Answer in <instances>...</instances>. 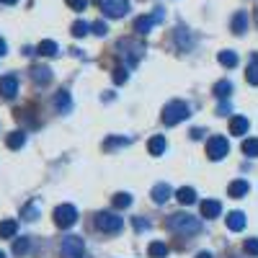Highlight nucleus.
I'll return each mask as SVG.
<instances>
[{
	"label": "nucleus",
	"instance_id": "f257e3e1",
	"mask_svg": "<svg viewBox=\"0 0 258 258\" xmlns=\"http://www.w3.org/2000/svg\"><path fill=\"white\" fill-rule=\"evenodd\" d=\"M188 116H191V111L183 101H170L163 109V124L165 126H176L178 121H186Z\"/></svg>",
	"mask_w": 258,
	"mask_h": 258
},
{
	"label": "nucleus",
	"instance_id": "f03ea898",
	"mask_svg": "<svg viewBox=\"0 0 258 258\" xmlns=\"http://www.w3.org/2000/svg\"><path fill=\"white\" fill-rule=\"evenodd\" d=\"M168 227L178 235H194V232H199V220L191 217V214H173L168 220Z\"/></svg>",
	"mask_w": 258,
	"mask_h": 258
},
{
	"label": "nucleus",
	"instance_id": "7ed1b4c3",
	"mask_svg": "<svg viewBox=\"0 0 258 258\" xmlns=\"http://www.w3.org/2000/svg\"><path fill=\"white\" fill-rule=\"evenodd\" d=\"M75 222H78V209H75L73 204H59V207L54 209V225H57V227L68 230V227H73Z\"/></svg>",
	"mask_w": 258,
	"mask_h": 258
},
{
	"label": "nucleus",
	"instance_id": "20e7f679",
	"mask_svg": "<svg viewBox=\"0 0 258 258\" xmlns=\"http://www.w3.org/2000/svg\"><path fill=\"white\" fill-rule=\"evenodd\" d=\"M93 222L101 232H119L121 230V217H116L111 212H98Z\"/></svg>",
	"mask_w": 258,
	"mask_h": 258
},
{
	"label": "nucleus",
	"instance_id": "39448f33",
	"mask_svg": "<svg viewBox=\"0 0 258 258\" xmlns=\"http://www.w3.org/2000/svg\"><path fill=\"white\" fill-rule=\"evenodd\" d=\"M83 238H78V235H68V238L62 240V258H83Z\"/></svg>",
	"mask_w": 258,
	"mask_h": 258
},
{
	"label": "nucleus",
	"instance_id": "423d86ee",
	"mask_svg": "<svg viewBox=\"0 0 258 258\" xmlns=\"http://www.w3.org/2000/svg\"><path fill=\"white\" fill-rule=\"evenodd\" d=\"M98 6H101V11L109 16V18H121L129 11L126 0H98Z\"/></svg>",
	"mask_w": 258,
	"mask_h": 258
},
{
	"label": "nucleus",
	"instance_id": "0eeeda50",
	"mask_svg": "<svg viewBox=\"0 0 258 258\" xmlns=\"http://www.w3.org/2000/svg\"><path fill=\"white\" fill-rule=\"evenodd\" d=\"M227 150H230V145H227L225 137H212V140L207 142V155H209V160H222V158L227 155Z\"/></svg>",
	"mask_w": 258,
	"mask_h": 258
},
{
	"label": "nucleus",
	"instance_id": "6e6552de",
	"mask_svg": "<svg viewBox=\"0 0 258 258\" xmlns=\"http://www.w3.org/2000/svg\"><path fill=\"white\" fill-rule=\"evenodd\" d=\"M158 21H163V11L158 8V13H153V16H140L137 21H135V31L137 34H150V29H153Z\"/></svg>",
	"mask_w": 258,
	"mask_h": 258
},
{
	"label": "nucleus",
	"instance_id": "1a4fd4ad",
	"mask_svg": "<svg viewBox=\"0 0 258 258\" xmlns=\"http://www.w3.org/2000/svg\"><path fill=\"white\" fill-rule=\"evenodd\" d=\"M16 93H18V80H16L13 75L0 78V96L11 101V98H16Z\"/></svg>",
	"mask_w": 258,
	"mask_h": 258
},
{
	"label": "nucleus",
	"instance_id": "9d476101",
	"mask_svg": "<svg viewBox=\"0 0 258 258\" xmlns=\"http://www.w3.org/2000/svg\"><path fill=\"white\" fill-rule=\"evenodd\" d=\"M54 106H57V111L59 114H70L73 111V98L68 91H57L54 93Z\"/></svg>",
	"mask_w": 258,
	"mask_h": 258
},
{
	"label": "nucleus",
	"instance_id": "9b49d317",
	"mask_svg": "<svg viewBox=\"0 0 258 258\" xmlns=\"http://www.w3.org/2000/svg\"><path fill=\"white\" fill-rule=\"evenodd\" d=\"M220 212H222V204L220 202H214V199H204L202 202V217L214 220V217H220Z\"/></svg>",
	"mask_w": 258,
	"mask_h": 258
},
{
	"label": "nucleus",
	"instance_id": "f8f14e48",
	"mask_svg": "<svg viewBox=\"0 0 258 258\" xmlns=\"http://www.w3.org/2000/svg\"><path fill=\"white\" fill-rule=\"evenodd\" d=\"M230 29H232V34H245L248 31V16H245V11H238L232 16Z\"/></svg>",
	"mask_w": 258,
	"mask_h": 258
},
{
	"label": "nucleus",
	"instance_id": "ddd939ff",
	"mask_svg": "<svg viewBox=\"0 0 258 258\" xmlns=\"http://www.w3.org/2000/svg\"><path fill=\"white\" fill-rule=\"evenodd\" d=\"M170 194H173V188H170L168 183H158V186L153 188V202H155V204H165V202L170 199Z\"/></svg>",
	"mask_w": 258,
	"mask_h": 258
},
{
	"label": "nucleus",
	"instance_id": "4468645a",
	"mask_svg": "<svg viewBox=\"0 0 258 258\" xmlns=\"http://www.w3.org/2000/svg\"><path fill=\"white\" fill-rule=\"evenodd\" d=\"M227 227H230L232 232H240V230L245 227V214H243V212H230V214H227Z\"/></svg>",
	"mask_w": 258,
	"mask_h": 258
},
{
	"label": "nucleus",
	"instance_id": "2eb2a0df",
	"mask_svg": "<svg viewBox=\"0 0 258 258\" xmlns=\"http://www.w3.org/2000/svg\"><path fill=\"white\" fill-rule=\"evenodd\" d=\"M248 188H250V186H248V181H243V178H240V181H232V183L227 186V194H230L232 199H240V197H245V194H248Z\"/></svg>",
	"mask_w": 258,
	"mask_h": 258
},
{
	"label": "nucleus",
	"instance_id": "dca6fc26",
	"mask_svg": "<svg viewBox=\"0 0 258 258\" xmlns=\"http://www.w3.org/2000/svg\"><path fill=\"white\" fill-rule=\"evenodd\" d=\"M248 132V119L245 116H232L230 119V135H245Z\"/></svg>",
	"mask_w": 258,
	"mask_h": 258
},
{
	"label": "nucleus",
	"instance_id": "f3484780",
	"mask_svg": "<svg viewBox=\"0 0 258 258\" xmlns=\"http://www.w3.org/2000/svg\"><path fill=\"white\" fill-rule=\"evenodd\" d=\"M147 150H150V155H163V153H165V137H163V135L150 137V142H147Z\"/></svg>",
	"mask_w": 258,
	"mask_h": 258
},
{
	"label": "nucleus",
	"instance_id": "a211bd4d",
	"mask_svg": "<svg viewBox=\"0 0 258 258\" xmlns=\"http://www.w3.org/2000/svg\"><path fill=\"white\" fill-rule=\"evenodd\" d=\"M24 142H26V135L21 132V129H16V132H11V135L6 137V145H8L11 150H18V147H24Z\"/></svg>",
	"mask_w": 258,
	"mask_h": 258
},
{
	"label": "nucleus",
	"instance_id": "6ab92c4d",
	"mask_svg": "<svg viewBox=\"0 0 258 258\" xmlns=\"http://www.w3.org/2000/svg\"><path fill=\"white\" fill-rule=\"evenodd\" d=\"M36 52H39L41 57H54V54H57V41L44 39V41H41V44L36 47Z\"/></svg>",
	"mask_w": 258,
	"mask_h": 258
},
{
	"label": "nucleus",
	"instance_id": "aec40b11",
	"mask_svg": "<svg viewBox=\"0 0 258 258\" xmlns=\"http://www.w3.org/2000/svg\"><path fill=\"white\" fill-rule=\"evenodd\" d=\"M176 199H178L181 204H194V202H197V191H194L191 186H183V188H178Z\"/></svg>",
	"mask_w": 258,
	"mask_h": 258
},
{
	"label": "nucleus",
	"instance_id": "412c9836",
	"mask_svg": "<svg viewBox=\"0 0 258 258\" xmlns=\"http://www.w3.org/2000/svg\"><path fill=\"white\" fill-rule=\"evenodd\" d=\"M31 78H34L39 85H47V83L52 80V70H49V68H34V70H31Z\"/></svg>",
	"mask_w": 258,
	"mask_h": 258
},
{
	"label": "nucleus",
	"instance_id": "4be33fe9",
	"mask_svg": "<svg viewBox=\"0 0 258 258\" xmlns=\"http://www.w3.org/2000/svg\"><path fill=\"white\" fill-rule=\"evenodd\" d=\"M18 232V225H16V220H6V222H0V238H13V235Z\"/></svg>",
	"mask_w": 258,
	"mask_h": 258
},
{
	"label": "nucleus",
	"instance_id": "5701e85b",
	"mask_svg": "<svg viewBox=\"0 0 258 258\" xmlns=\"http://www.w3.org/2000/svg\"><path fill=\"white\" fill-rule=\"evenodd\" d=\"M217 59L225 64V68H235V64H238V54H235L232 49H225V52H220V54H217Z\"/></svg>",
	"mask_w": 258,
	"mask_h": 258
},
{
	"label": "nucleus",
	"instance_id": "b1692460",
	"mask_svg": "<svg viewBox=\"0 0 258 258\" xmlns=\"http://www.w3.org/2000/svg\"><path fill=\"white\" fill-rule=\"evenodd\" d=\"M29 248H31V240H29V238H16V243H13V255H26Z\"/></svg>",
	"mask_w": 258,
	"mask_h": 258
},
{
	"label": "nucleus",
	"instance_id": "393cba45",
	"mask_svg": "<svg viewBox=\"0 0 258 258\" xmlns=\"http://www.w3.org/2000/svg\"><path fill=\"white\" fill-rule=\"evenodd\" d=\"M147 253H150V258H165L168 255V245L165 243H150Z\"/></svg>",
	"mask_w": 258,
	"mask_h": 258
},
{
	"label": "nucleus",
	"instance_id": "a878e982",
	"mask_svg": "<svg viewBox=\"0 0 258 258\" xmlns=\"http://www.w3.org/2000/svg\"><path fill=\"white\" fill-rule=\"evenodd\" d=\"M245 78H248V83H250V85H258V57H253V59H250L248 70H245Z\"/></svg>",
	"mask_w": 258,
	"mask_h": 258
},
{
	"label": "nucleus",
	"instance_id": "bb28decb",
	"mask_svg": "<svg viewBox=\"0 0 258 258\" xmlns=\"http://www.w3.org/2000/svg\"><path fill=\"white\" fill-rule=\"evenodd\" d=\"M243 155L258 158V140H245V142H243Z\"/></svg>",
	"mask_w": 258,
	"mask_h": 258
},
{
	"label": "nucleus",
	"instance_id": "cd10ccee",
	"mask_svg": "<svg viewBox=\"0 0 258 258\" xmlns=\"http://www.w3.org/2000/svg\"><path fill=\"white\" fill-rule=\"evenodd\" d=\"M114 207L116 209H126V207H132V197H129V194H116V197H114Z\"/></svg>",
	"mask_w": 258,
	"mask_h": 258
},
{
	"label": "nucleus",
	"instance_id": "c85d7f7f",
	"mask_svg": "<svg viewBox=\"0 0 258 258\" xmlns=\"http://www.w3.org/2000/svg\"><path fill=\"white\" fill-rule=\"evenodd\" d=\"M230 91H232V85H230L227 80H222V83L214 85V96H217V98H227V96H230Z\"/></svg>",
	"mask_w": 258,
	"mask_h": 258
},
{
	"label": "nucleus",
	"instance_id": "c756f323",
	"mask_svg": "<svg viewBox=\"0 0 258 258\" xmlns=\"http://www.w3.org/2000/svg\"><path fill=\"white\" fill-rule=\"evenodd\" d=\"M91 31V26L88 24H85V21H75V24H73V36H85V34H88Z\"/></svg>",
	"mask_w": 258,
	"mask_h": 258
},
{
	"label": "nucleus",
	"instance_id": "7c9ffc66",
	"mask_svg": "<svg viewBox=\"0 0 258 258\" xmlns=\"http://www.w3.org/2000/svg\"><path fill=\"white\" fill-rule=\"evenodd\" d=\"M243 250H245L248 255H258V238H248V240L243 243Z\"/></svg>",
	"mask_w": 258,
	"mask_h": 258
},
{
	"label": "nucleus",
	"instance_id": "2f4dec72",
	"mask_svg": "<svg viewBox=\"0 0 258 258\" xmlns=\"http://www.w3.org/2000/svg\"><path fill=\"white\" fill-rule=\"evenodd\" d=\"M111 78H114L116 85H121V83H126V70H124V68H116V70L111 73Z\"/></svg>",
	"mask_w": 258,
	"mask_h": 258
},
{
	"label": "nucleus",
	"instance_id": "473e14b6",
	"mask_svg": "<svg viewBox=\"0 0 258 258\" xmlns=\"http://www.w3.org/2000/svg\"><path fill=\"white\" fill-rule=\"evenodd\" d=\"M91 31H93L96 36H106V31H109V29H106L103 21H96V24H91Z\"/></svg>",
	"mask_w": 258,
	"mask_h": 258
},
{
	"label": "nucleus",
	"instance_id": "72a5a7b5",
	"mask_svg": "<svg viewBox=\"0 0 258 258\" xmlns=\"http://www.w3.org/2000/svg\"><path fill=\"white\" fill-rule=\"evenodd\" d=\"M73 11H85V6H88V0H64Z\"/></svg>",
	"mask_w": 258,
	"mask_h": 258
},
{
	"label": "nucleus",
	"instance_id": "f704fd0d",
	"mask_svg": "<svg viewBox=\"0 0 258 258\" xmlns=\"http://www.w3.org/2000/svg\"><path fill=\"white\" fill-rule=\"evenodd\" d=\"M126 142H129V140H114V137H111L109 142H106V150H114V147H121V145H126Z\"/></svg>",
	"mask_w": 258,
	"mask_h": 258
},
{
	"label": "nucleus",
	"instance_id": "c9c22d12",
	"mask_svg": "<svg viewBox=\"0 0 258 258\" xmlns=\"http://www.w3.org/2000/svg\"><path fill=\"white\" fill-rule=\"evenodd\" d=\"M24 217H26V220H36V207H34V204H29V207L24 209Z\"/></svg>",
	"mask_w": 258,
	"mask_h": 258
},
{
	"label": "nucleus",
	"instance_id": "e433bc0d",
	"mask_svg": "<svg viewBox=\"0 0 258 258\" xmlns=\"http://www.w3.org/2000/svg\"><path fill=\"white\" fill-rule=\"evenodd\" d=\"M8 52V44H6V39H0V57H3Z\"/></svg>",
	"mask_w": 258,
	"mask_h": 258
},
{
	"label": "nucleus",
	"instance_id": "4c0bfd02",
	"mask_svg": "<svg viewBox=\"0 0 258 258\" xmlns=\"http://www.w3.org/2000/svg\"><path fill=\"white\" fill-rule=\"evenodd\" d=\"M202 135H204V132H202V129H191V137H194V140H199Z\"/></svg>",
	"mask_w": 258,
	"mask_h": 258
},
{
	"label": "nucleus",
	"instance_id": "58836bf2",
	"mask_svg": "<svg viewBox=\"0 0 258 258\" xmlns=\"http://www.w3.org/2000/svg\"><path fill=\"white\" fill-rule=\"evenodd\" d=\"M135 227H137V230H145V227H147V225H145V222H142V220H137V217H135Z\"/></svg>",
	"mask_w": 258,
	"mask_h": 258
},
{
	"label": "nucleus",
	"instance_id": "ea45409f",
	"mask_svg": "<svg viewBox=\"0 0 258 258\" xmlns=\"http://www.w3.org/2000/svg\"><path fill=\"white\" fill-rule=\"evenodd\" d=\"M0 3H6V6H13V3H18V0H0Z\"/></svg>",
	"mask_w": 258,
	"mask_h": 258
},
{
	"label": "nucleus",
	"instance_id": "a19ab883",
	"mask_svg": "<svg viewBox=\"0 0 258 258\" xmlns=\"http://www.w3.org/2000/svg\"><path fill=\"white\" fill-rule=\"evenodd\" d=\"M197 258H212V253H199Z\"/></svg>",
	"mask_w": 258,
	"mask_h": 258
},
{
	"label": "nucleus",
	"instance_id": "79ce46f5",
	"mask_svg": "<svg viewBox=\"0 0 258 258\" xmlns=\"http://www.w3.org/2000/svg\"><path fill=\"white\" fill-rule=\"evenodd\" d=\"M0 258H6V253H0Z\"/></svg>",
	"mask_w": 258,
	"mask_h": 258
}]
</instances>
